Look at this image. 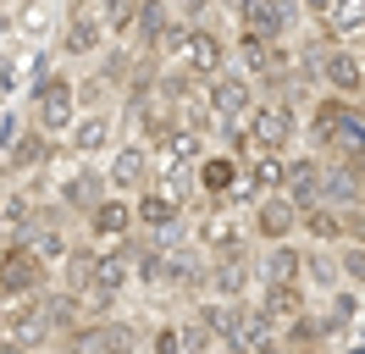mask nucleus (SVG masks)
<instances>
[{"label": "nucleus", "instance_id": "412c9836", "mask_svg": "<svg viewBox=\"0 0 365 354\" xmlns=\"http://www.w3.org/2000/svg\"><path fill=\"white\" fill-rule=\"evenodd\" d=\"M194 177H200V194H205V199H227L232 183L244 177V161L227 155V150H205L200 161H194Z\"/></svg>", "mask_w": 365, "mask_h": 354}, {"label": "nucleus", "instance_id": "393cba45", "mask_svg": "<svg viewBox=\"0 0 365 354\" xmlns=\"http://www.w3.org/2000/svg\"><path fill=\"white\" fill-rule=\"evenodd\" d=\"M304 288H316V293H338L343 288L338 243H304Z\"/></svg>", "mask_w": 365, "mask_h": 354}, {"label": "nucleus", "instance_id": "2f4dec72", "mask_svg": "<svg viewBox=\"0 0 365 354\" xmlns=\"http://www.w3.org/2000/svg\"><path fill=\"white\" fill-rule=\"evenodd\" d=\"M178 343H182V354H222V343H216V332H210L205 321L194 315V310H188V315L178 321Z\"/></svg>", "mask_w": 365, "mask_h": 354}, {"label": "nucleus", "instance_id": "bb28decb", "mask_svg": "<svg viewBox=\"0 0 365 354\" xmlns=\"http://www.w3.org/2000/svg\"><path fill=\"white\" fill-rule=\"evenodd\" d=\"M160 188H166V194L178 199L182 211H188V216H194V211H200V205H205V194H200V177H194V166H160V177H155Z\"/></svg>", "mask_w": 365, "mask_h": 354}, {"label": "nucleus", "instance_id": "5701e85b", "mask_svg": "<svg viewBox=\"0 0 365 354\" xmlns=\"http://www.w3.org/2000/svg\"><path fill=\"white\" fill-rule=\"evenodd\" d=\"M172 0H138V17H133V34H128V44H133L138 56H155V44L166 39V28H172ZM160 61V56H155Z\"/></svg>", "mask_w": 365, "mask_h": 354}, {"label": "nucleus", "instance_id": "f3484780", "mask_svg": "<svg viewBox=\"0 0 365 354\" xmlns=\"http://www.w3.org/2000/svg\"><path fill=\"white\" fill-rule=\"evenodd\" d=\"M50 155H56V138L28 122L23 133H11L6 161H0V177H28V172H39V166H50Z\"/></svg>", "mask_w": 365, "mask_h": 354}, {"label": "nucleus", "instance_id": "7c9ffc66", "mask_svg": "<svg viewBox=\"0 0 365 354\" xmlns=\"http://www.w3.org/2000/svg\"><path fill=\"white\" fill-rule=\"evenodd\" d=\"M244 177H250L260 194H277L288 183V155H255V161H244Z\"/></svg>", "mask_w": 365, "mask_h": 354}, {"label": "nucleus", "instance_id": "473e14b6", "mask_svg": "<svg viewBox=\"0 0 365 354\" xmlns=\"http://www.w3.org/2000/svg\"><path fill=\"white\" fill-rule=\"evenodd\" d=\"M94 6H100V22H106V34H111V39H128V34H133L138 0H94Z\"/></svg>", "mask_w": 365, "mask_h": 354}, {"label": "nucleus", "instance_id": "6e6552de", "mask_svg": "<svg viewBox=\"0 0 365 354\" xmlns=\"http://www.w3.org/2000/svg\"><path fill=\"white\" fill-rule=\"evenodd\" d=\"M106 44H111V34H106V22H100V6H94V0H72L67 22H61V56H67V61H94Z\"/></svg>", "mask_w": 365, "mask_h": 354}, {"label": "nucleus", "instance_id": "20e7f679", "mask_svg": "<svg viewBox=\"0 0 365 354\" xmlns=\"http://www.w3.org/2000/svg\"><path fill=\"white\" fill-rule=\"evenodd\" d=\"M0 338L23 343V349H50L56 343V327H50V288L45 293H28L17 305H0Z\"/></svg>", "mask_w": 365, "mask_h": 354}, {"label": "nucleus", "instance_id": "7ed1b4c3", "mask_svg": "<svg viewBox=\"0 0 365 354\" xmlns=\"http://www.w3.org/2000/svg\"><path fill=\"white\" fill-rule=\"evenodd\" d=\"M260 288V243H238L210 255V299H250Z\"/></svg>", "mask_w": 365, "mask_h": 354}, {"label": "nucleus", "instance_id": "a878e982", "mask_svg": "<svg viewBox=\"0 0 365 354\" xmlns=\"http://www.w3.org/2000/svg\"><path fill=\"white\" fill-rule=\"evenodd\" d=\"M299 238L304 243H343V216H338V205H304L299 211Z\"/></svg>", "mask_w": 365, "mask_h": 354}, {"label": "nucleus", "instance_id": "f8f14e48", "mask_svg": "<svg viewBox=\"0 0 365 354\" xmlns=\"http://www.w3.org/2000/svg\"><path fill=\"white\" fill-rule=\"evenodd\" d=\"M106 183H111V194H144L150 183H155V155H150V144H138V138H128V144H116L111 161H106Z\"/></svg>", "mask_w": 365, "mask_h": 354}, {"label": "nucleus", "instance_id": "f03ea898", "mask_svg": "<svg viewBox=\"0 0 365 354\" xmlns=\"http://www.w3.org/2000/svg\"><path fill=\"white\" fill-rule=\"evenodd\" d=\"M244 122H250L255 155H294L299 133H304V111L282 106V100H272V94H260V106H255Z\"/></svg>", "mask_w": 365, "mask_h": 354}, {"label": "nucleus", "instance_id": "dca6fc26", "mask_svg": "<svg viewBox=\"0 0 365 354\" xmlns=\"http://www.w3.org/2000/svg\"><path fill=\"white\" fill-rule=\"evenodd\" d=\"M282 194L294 199L299 211L304 205H321L327 199V161L316 150H294L288 155V183H282Z\"/></svg>", "mask_w": 365, "mask_h": 354}, {"label": "nucleus", "instance_id": "a211bd4d", "mask_svg": "<svg viewBox=\"0 0 365 354\" xmlns=\"http://www.w3.org/2000/svg\"><path fill=\"white\" fill-rule=\"evenodd\" d=\"M321 88H327V94H343V100H354V94L365 88V61H360V50L332 44V50L321 56Z\"/></svg>", "mask_w": 365, "mask_h": 354}, {"label": "nucleus", "instance_id": "0eeeda50", "mask_svg": "<svg viewBox=\"0 0 365 354\" xmlns=\"http://www.w3.org/2000/svg\"><path fill=\"white\" fill-rule=\"evenodd\" d=\"M188 227H194V243H200L205 255H222V249L250 243V233H244V216L232 211L227 199H205V205L188 216Z\"/></svg>", "mask_w": 365, "mask_h": 354}, {"label": "nucleus", "instance_id": "2eb2a0df", "mask_svg": "<svg viewBox=\"0 0 365 354\" xmlns=\"http://www.w3.org/2000/svg\"><path fill=\"white\" fill-rule=\"evenodd\" d=\"M83 233H89V243H116V238H128V233H138L133 199L128 194H106L89 216H83Z\"/></svg>", "mask_w": 365, "mask_h": 354}, {"label": "nucleus", "instance_id": "c9c22d12", "mask_svg": "<svg viewBox=\"0 0 365 354\" xmlns=\"http://www.w3.org/2000/svg\"><path fill=\"white\" fill-rule=\"evenodd\" d=\"M338 216H343V243H365V205H349Z\"/></svg>", "mask_w": 365, "mask_h": 354}, {"label": "nucleus", "instance_id": "423d86ee", "mask_svg": "<svg viewBox=\"0 0 365 354\" xmlns=\"http://www.w3.org/2000/svg\"><path fill=\"white\" fill-rule=\"evenodd\" d=\"M50 288V266L28 249V243H6L0 249V305H17V299H28V293H45Z\"/></svg>", "mask_w": 365, "mask_h": 354}, {"label": "nucleus", "instance_id": "f257e3e1", "mask_svg": "<svg viewBox=\"0 0 365 354\" xmlns=\"http://www.w3.org/2000/svg\"><path fill=\"white\" fill-rule=\"evenodd\" d=\"M78 122V78H72L67 66H50V72H39V84H34V128L39 133H61L67 138V128Z\"/></svg>", "mask_w": 365, "mask_h": 354}, {"label": "nucleus", "instance_id": "ddd939ff", "mask_svg": "<svg viewBox=\"0 0 365 354\" xmlns=\"http://www.w3.org/2000/svg\"><path fill=\"white\" fill-rule=\"evenodd\" d=\"M304 22H310V17H304L299 0H250V6L238 11V28L266 34V39H294Z\"/></svg>", "mask_w": 365, "mask_h": 354}, {"label": "nucleus", "instance_id": "9b49d317", "mask_svg": "<svg viewBox=\"0 0 365 354\" xmlns=\"http://www.w3.org/2000/svg\"><path fill=\"white\" fill-rule=\"evenodd\" d=\"M244 233L255 243H282V238H299V205L282 188L277 194H260L250 205V216H244Z\"/></svg>", "mask_w": 365, "mask_h": 354}, {"label": "nucleus", "instance_id": "4468645a", "mask_svg": "<svg viewBox=\"0 0 365 354\" xmlns=\"http://www.w3.org/2000/svg\"><path fill=\"white\" fill-rule=\"evenodd\" d=\"M106 194H111V183H106V166H78V172L61 177V188H56V205H61L72 221H83Z\"/></svg>", "mask_w": 365, "mask_h": 354}, {"label": "nucleus", "instance_id": "e433bc0d", "mask_svg": "<svg viewBox=\"0 0 365 354\" xmlns=\"http://www.w3.org/2000/svg\"><path fill=\"white\" fill-rule=\"evenodd\" d=\"M172 11H178L182 22H205L210 11H216V0H172Z\"/></svg>", "mask_w": 365, "mask_h": 354}, {"label": "nucleus", "instance_id": "4c0bfd02", "mask_svg": "<svg viewBox=\"0 0 365 354\" xmlns=\"http://www.w3.org/2000/svg\"><path fill=\"white\" fill-rule=\"evenodd\" d=\"M299 6H304V17H310V22H321V17H327V6H332V0H299Z\"/></svg>", "mask_w": 365, "mask_h": 354}, {"label": "nucleus", "instance_id": "f704fd0d", "mask_svg": "<svg viewBox=\"0 0 365 354\" xmlns=\"http://www.w3.org/2000/svg\"><path fill=\"white\" fill-rule=\"evenodd\" d=\"M144 354H182V343H178V321H166V327L150 332V349H144Z\"/></svg>", "mask_w": 365, "mask_h": 354}, {"label": "nucleus", "instance_id": "b1692460", "mask_svg": "<svg viewBox=\"0 0 365 354\" xmlns=\"http://www.w3.org/2000/svg\"><path fill=\"white\" fill-rule=\"evenodd\" d=\"M255 305L282 327V321H294V315L310 310V288H304V283H260V288H255Z\"/></svg>", "mask_w": 365, "mask_h": 354}, {"label": "nucleus", "instance_id": "cd10ccee", "mask_svg": "<svg viewBox=\"0 0 365 354\" xmlns=\"http://www.w3.org/2000/svg\"><path fill=\"white\" fill-rule=\"evenodd\" d=\"M354 310H360V288H349V283H343L338 293H327V310H316V315H321V327H327V338H338V332L354 327Z\"/></svg>", "mask_w": 365, "mask_h": 354}, {"label": "nucleus", "instance_id": "1a4fd4ad", "mask_svg": "<svg viewBox=\"0 0 365 354\" xmlns=\"http://www.w3.org/2000/svg\"><path fill=\"white\" fill-rule=\"evenodd\" d=\"M200 94H205V106L216 111V116H238V122L260 106V84H255L244 66H222L216 78H205V84H200Z\"/></svg>", "mask_w": 365, "mask_h": 354}, {"label": "nucleus", "instance_id": "39448f33", "mask_svg": "<svg viewBox=\"0 0 365 354\" xmlns=\"http://www.w3.org/2000/svg\"><path fill=\"white\" fill-rule=\"evenodd\" d=\"M232 61L250 72L255 84L266 88L272 78H282V72H294V44L288 39H266V34H250V28H238L232 34Z\"/></svg>", "mask_w": 365, "mask_h": 354}, {"label": "nucleus", "instance_id": "aec40b11", "mask_svg": "<svg viewBox=\"0 0 365 354\" xmlns=\"http://www.w3.org/2000/svg\"><path fill=\"white\" fill-rule=\"evenodd\" d=\"M133 211H138V233H166V227H182V221H188V211H182L160 183H150L144 194H133Z\"/></svg>", "mask_w": 365, "mask_h": 354}, {"label": "nucleus", "instance_id": "a19ab883", "mask_svg": "<svg viewBox=\"0 0 365 354\" xmlns=\"http://www.w3.org/2000/svg\"><path fill=\"white\" fill-rule=\"evenodd\" d=\"M6 6H11V0H0V11H6Z\"/></svg>", "mask_w": 365, "mask_h": 354}, {"label": "nucleus", "instance_id": "6ab92c4d", "mask_svg": "<svg viewBox=\"0 0 365 354\" xmlns=\"http://www.w3.org/2000/svg\"><path fill=\"white\" fill-rule=\"evenodd\" d=\"M111 133H116V111H111V106L78 111V122L67 128V150H78V155H100V150H111Z\"/></svg>", "mask_w": 365, "mask_h": 354}, {"label": "nucleus", "instance_id": "ea45409f", "mask_svg": "<svg viewBox=\"0 0 365 354\" xmlns=\"http://www.w3.org/2000/svg\"><path fill=\"white\" fill-rule=\"evenodd\" d=\"M354 111H360V116H365V88H360V94H354Z\"/></svg>", "mask_w": 365, "mask_h": 354}, {"label": "nucleus", "instance_id": "4be33fe9", "mask_svg": "<svg viewBox=\"0 0 365 354\" xmlns=\"http://www.w3.org/2000/svg\"><path fill=\"white\" fill-rule=\"evenodd\" d=\"M260 283H304V238L260 243Z\"/></svg>", "mask_w": 365, "mask_h": 354}, {"label": "nucleus", "instance_id": "72a5a7b5", "mask_svg": "<svg viewBox=\"0 0 365 354\" xmlns=\"http://www.w3.org/2000/svg\"><path fill=\"white\" fill-rule=\"evenodd\" d=\"M338 271L349 288H365V243H338Z\"/></svg>", "mask_w": 365, "mask_h": 354}, {"label": "nucleus", "instance_id": "c85d7f7f", "mask_svg": "<svg viewBox=\"0 0 365 354\" xmlns=\"http://www.w3.org/2000/svg\"><path fill=\"white\" fill-rule=\"evenodd\" d=\"M321 28H327L332 39H354V34H365V0H332L327 17H321Z\"/></svg>", "mask_w": 365, "mask_h": 354}, {"label": "nucleus", "instance_id": "9d476101", "mask_svg": "<svg viewBox=\"0 0 365 354\" xmlns=\"http://www.w3.org/2000/svg\"><path fill=\"white\" fill-rule=\"evenodd\" d=\"M178 61L205 84V78H216L222 66H232V44H227V34H222L210 17L205 22H188V39H182V56H178Z\"/></svg>", "mask_w": 365, "mask_h": 354}, {"label": "nucleus", "instance_id": "c756f323", "mask_svg": "<svg viewBox=\"0 0 365 354\" xmlns=\"http://www.w3.org/2000/svg\"><path fill=\"white\" fill-rule=\"evenodd\" d=\"M277 338H282V349H316V343H327V327H321L316 310H304V315H294V321H282Z\"/></svg>", "mask_w": 365, "mask_h": 354}, {"label": "nucleus", "instance_id": "58836bf2", "mask_svg": "<svg viewBox=\"0 0 365 354\" xmlns=\"http://www.w3.org/2000/svg\"><path fill=\"white\" fill-rule=\"evenodd\" d=\"M288 354H327V343H316V349H288Z\"/></svg>", "mask_w": 365, "mask_h": 354}]
</instances>
